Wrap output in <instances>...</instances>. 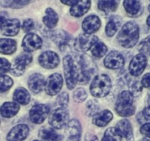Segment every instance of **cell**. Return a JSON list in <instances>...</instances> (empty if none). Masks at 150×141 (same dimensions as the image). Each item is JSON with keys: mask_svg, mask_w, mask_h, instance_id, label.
I'll list each match as a JSON object with an SVG mask.
<instances>
[{"mask_svg": "<svg viewBox=\"0 0 150 141\" xmlns=\"http://www.w3.org/2000/svg\"><path fill=\"white\" fill-rule=\"evenodd\" d=\"M139 39V27L134 21H128L122 27L117 35V41L120 45L130 48L137 43Z\"/></svg>", "mask_w": 150, "mask_h": 141, "instance_id": "cell-1", "label": "cell"}, {"mask_svg": "<svg viewBox=\"0 0 150 141\" xmlns=\"http://www.w3.org/2000/svg\"><path fill=\"white\" fill-rule=\"evenodd\" d=\"M63 69L67 88L73 90L79 80L80 68L72 56L67 55L64 57Z\"/></svg>", "mask_w": 150, "mask_h": 141, "instance_id": "cell-2", "label": "cell"}, {"mask_svg": "<svg viewBox=\"0 0 150 141\" xmlns=\"http://www.w3.org/2000/svg\"><path fill=\"white\" fill-rule=\"evenodd\" d=\"M115 110L117 114L122 117L133 115L136 111L133 95L128 90H124L119 95L116 102Z\"/></svg>", "mask_w": 150, "mask_h": 141, "instance_id": "cell-3", "label": "cell"}, {"mask_svg": "<svg viewBox=\"0 0 150 141\" xmlns=\"http://www.w3.org/2000/svg\"><path fill=\"white\" fill-rule=\"evenodd\" d=\"M80 69L79 81L81 85H86L98 70V66L92 57L85 54H82L80 57Z\"/></svg>", "mask_w": 150, "mask_h": 141, "instance_id": "cell-4", "label": "cell"}, {"mask_svg": "<svg viewBox=\"0 0 150 141\" xmlns=\"http://www.w3.org/2000/svg\"><path fill=\"white\" fill-rule=\"evenodd\" d=\"M111 88V80L106 74L95 76L90 85V93L94 97L103 98L109 93Z\"/></svg>", "mask_w": 150, "mask_h": 141, "instance_id": "cell-5", "label": "cell"}, {"mask_svg": "<svg viewBox=\"0 0 150 141\" xmlns=\"http://www.w3.org/2000/svg\"><path fill=\"white\" fill-rule=\"evenodd\" d=\"M32 61V55L30 53L21 54L10 64V73L16 76H21L24 73L26 66H29Z\"/></svg>", "mask_w": 150, "mask_h": 141, "instance_id": "cell-6", "label": "cell"}, {"mask_svg": "<svg viewBox=\"0 0 150 141\" xmlns=\"http://www.w3.org/2000/svg\"><path fill=\"white\" fill-rule=\"evenodd\" d=\"M69 122L68 110L64 107H59L52 112L48 118V123L56 129H61L67 126Z\"/></svg>", "mask_w": 150, "mask_h": 141, "instance_id": "cell-7", "label": "cell"}, {"mask_svg": "<svg viewBox=\"0 0 150 141\" xmlns=\"http://www.w3.org/2000/svg\"><path fill=\"white\" fill-rule=\"evenodd\" d=\"M98 41L99 38L96 35L86 33L81 34L75 41V48L79 51L86 52L92 46H94L98 42Z\"/></svg>", "mask_w": 150, "mask_h": 141, "instance_id": "cell-8", "label": "cell"}, {"mask_svg": "<svg viewBox=\"0 0 150 141\" xmlns=\"http://www.w3.org/2000/svg\"><path fill=\"white\" fill-rule=\"evenodd\" d=\"M63 86V78L59 73L51 74L45 83V93L48 95H55L59 93Z\"/></svg>", "mask_w": 150, "mask_h": 141, "instance_id": "cell-9", "label": "cell"}, {"mask_svg": "<svg viewBox=\"0 0 150 141\" xmlns=\"http://www.w3.org/2000/svg\"><path fill=\"white\" fill-rule=\"evenodd\" d=\"M50 112V107L45 104H40L33 106L29 111V118L32 123L40 124L44 122Z\"/></svg>", "mask_w": 150, "mask_h": 141, "instance_id": "cell-10", "label": "cell"}, {"mask_svg": "<svg viewBox=\"0 0 150 141\" xmlns=\"http://www.w3.org/2000/svg\"><path fill=\"white\" fill-rule=\"evenodd\" d=\"M147 63L146 57L142 54H139L135 56L130 63L129 71L133 76H139L144 70Z\"/></svg>", "mask_w": 150, "mask_h": 141, "instance_id": "cell-11", "label": "cell"}, {"mask_svg": "<svg viewBox=\"0 0 150 141\" xmlns=\"http://www.w3.org/2000/svg\"><path fill=\"white\" fill-rule=\"evenodd\" d=\"M42 41L39 35L34 33H29L23 38L22 41V47L26 52H32L41 48Z\"/></svg>", "mask_w": 150, "mask_h": 141, "instance_id": "cell-12", "label": "cell"}, {"mask_svg": "<svg viewBox=\"0 0 150 141\" xmlns=\"http://www.w3.org/2000/svg\"><path fill=\"white\" fill-rule=\"evenodd\" d=\"M38 62L40 65L45 68H54L59 64V57L54 51H47L40 55Z\"/></svg>", "mask_w": 150, "mask_h": 141, "instance_id": "cell-13", "label": "cell"}, {"mask_svg": "<svg viewBox=\"0 0 150 141\" xmlns=\"http://www.w3.org/2000/svg\"><path fill=\"white\" fill-rule=\"evenodd\" d=\"M104 66L109 69H120L124 66L125 59L117 51H111L104 60Z\"/></svg>", "mask_w": 150, "mask_h": 141, "instance_id": "cell-14", "label": "cell"}, {"mask_svg": "<svg viewBox=\"0 0 150 141\" xmlns=\"http://www.w3.org/2000/svg\"><path fill=\"white\" fill-rule=\"evenodd\" d=\"M50 38L52 40L53 42L55 43L60 49L62 51L68 44H70V41H72L71 35L67 32L62 29H57L53 30L50 32Z\"/></svg>", "mask_w": 150, "mask_h": 141, "instance_id": "cell-15", "label": "cell"}, {"mask_svg": "<svg viewBox=\"0 0 150 141\" xmlns=\"http://www.w3.org/2000/svg\"><path fill=\"white\" fill-rule=\"evenodd\" d=\"M21 23L17 19H7L0 26V34L4 36H16L19 32Z\"/></svg>", "mask_w": 150, "mask_h": 141, "instance_id": "cell-16", "label": "cell"}, {"mask_svg": "<svg viewBox=\"0 0 150 141\" xmlns=\"http://www.w3.org/2000/svg\"><path fill=\"white\" fill-rule=\"evenodd\" d=\"M66 141H80L81 135V126L78 120L73 119L68 122L66 126Z\"/></svg>", "mask_w": 150, "mask_h": 141, "instance_id": "cell-17", "label": "cell"}, {"mask_svg": "<svg viewBox=\"0 0 150 141\" xmlns=\"http://www.w3.org/2000/svg\"><path fill=\"white\" fill-rule=\"evenodd\" d=\"M29 129L26 124H19L14 126L7 135V141H23L28 137Z\"/></svg>", "mask_w": 150, "mask_h": 141, "instance_id": "cell-18", "label": "cell"}, {"mask_svg": "<svg viewBox=\"0 0 150 141\" xmlns=\"http://www.w3.org/2000/svg\"><path fill=\"white\" fill-rule=\"evenodd\" d=\"M101 26V21L98 16L95 15H91L87 16L82 22V29L85 33L92 34L98 32Z\"/></svg>", "mask_w": 150, "mask_h": 141, "instance_id": "cell-19", "label": "cell"}, {"mask_svg": "<svg viewBox=\"0 0 150 141\" xmlns=\"http://www.w3.org/2000/svg\"><path fill=\"white\" fill-rule=\"evenodd\" d=\"M45 78L38 73H33L29 76L27 85L29 90L34 93H39L45 88Z\"/></svg>", "mask_w": 150, "mask_h": 141, "instance_id": "cell-20", "label": "cell"}, {"mask_svg": "<svg viewBox=\"0 0 150 141\" xmlns=\"http://www.w3.org/2000/svg\"><path fill=\"white\" fill-rule=\"evenodd\" d=\"M113 119V114L110 110L99 112L93 116L92 123L99 127H104Z\"/></svg>", "mask_w": 150, "mask_h": 141, "instance_id": "cell-21", "label": "cell"}, {"mask_svg": "<svg viewBox=\"0 0 150 141\" xmlns=\"http://www.w3.org/2000/svg\"><path fill=\"white\" fill-rule=\"evenodd\" d=\"M91 1L88 0L84 1H78V2L72 6L70 10V14L74 17H81L83 16L90 9Z\"/></svg>", "mask_w": 150, "mask_h": 141, "instance_id": "cell-22", "label": "cell"}, {"mask_svg": "<svg viewBox=\"0 0 150 141\" xmlns=\"http://www.w3.org/2000/svg\"><path fill=\"white\" fill-rule=\"evenodd\" d=\"M39 137L42 141H61L62 137L55 129L44 126L39 131Z\"/></svg>", "mask_w": 150, "mask_h": 141, "instance_id": "cell-23", "label": "cell"}, {"mask_svg": "<svg viewBox=\"0 0 150 141\" xmlns=\"http://www.w3.org/2000/svg\"><path fill=\"white\" fill-rule=\"evenodd\" d=\"M20 107L16 102H5L0 107V113L1 116L6 118L13 117L18 113Z\"/></svg>", "mask_w": 150, "mask_h": 141, "instance_id": "cell-24", "label": "cell"}, {"mask_svg": "<svg viewBox=\"0 0 150 141\" xmlns=\"http://www.w3.org/2000/svg\"><path fill=\"white\" fill-rule=\"evenodd\" d=\"M116 129L120 132L122 136L126 138V140L133 139V132L130 122L127 119L120 120L116 126Z\"/></svg>", "mask_w": 150, "mask_h": 141, "instance_id": "cell-25", "label": "cell"}, {"mask_svg": "<svg viewBox=\"0 0 150 141\" xmlns=\"http://www.w3.org/2000/svg\"><path fill=\"white\" fill-rule=\"evenodd\" d=\"M121 25L122 19L120 16H111L105 26V35L108 37H113L120 29Z\"/></svg>", "mask_w": 150, "mask_h": 141, "instance_id": "cell-26", "label": "cell"}, {"mask_svg": "<svg viewBox=\"0 0 150 141\" xmlns=\"http://www.w3.org/2000/svg\"><path fill=\"white\" fill-rule=\"evenodd\" d=\"M17 49V43L15 40L10 38L0 39V53L3 54H13Z\"/></svg>", "mask_w": 150, "mask_h": 141, "instance_id": "cell-27", "label": "cell"}, {"mask_svg": "<svg viewBox=\"0 0 150 141\" xmlns=\"http://www.w3.org/2000/svg\"><path fill=\"white\" fill-rule=\"evenodd\" d=\"M58 20V15L56 13L55 10H54L51 7L47 8L45 10V16H44L42 19L44 24L49 29H52L57 26Z\"/></svg>", "mask_w": 150, "mask_h": 141, "instance_id": "cell-28", "label": "cell"}, {"mask_svg": "<svg viewBox=\"0 0 150 141\" xmlns=\"http://www.w3.org/2000/svg\"><path fill=\"white\" fill-rule=\"evenodd\" d=\"M13 100L22 105H26L30 101V94L24 88H18L14 91Z\"/></svg>", "mask_w": 150, "mask_h": 141, "instance_id": "cell-29", "label": "cell"}, {"mask_svg": "<svg viewBox=\"0 0 150 141\" xmlns=\"http://www.w3.org/2000/svg\"><path fill=\"white\" fill-rule=\"evenodd\" d=\"M126 12L130 16H136L142 10V3L136 0H126L123 2Z\"/></svg>", "mask_w": 150, "mask_h": 141, "instance_id": "cell-30", "label": "cell"}, {"mask_svg": "<svg viewBox=\"0 0 150 141\" xmlns=\"http://www.w3.org/2000/svg\"><path fill=\"white\" fill-rule=\"evenodd\" d=\"M118 4L119 1H115V0H108V1L103 0V1H99L98 3V8L106 14H109L116 11Z\"/></svg>", "mask_w": 150, "mask_h": 141, "instance_id": "cell-31", "label": "cell"}, {"mask_svg": "<svg viewBox=\"0 0 150 141\" xmlns=\"http://www.w3.org/2000/svg\"><path fill=\"white\" fill-rule=\"evenodd\" d=\"M122 136L116 127H110L104 133L101 141H122Z\"/></svg>", "mask_w": 150, "mask_h": 141, "instance_id": "cell-32", "label": "cell"}, {"mask_svg": "<svg viewBox=\"0 0 150 141\" xmlns=\"http://www.w3.org/2000/svg\"><path fill=\"white\" fill-rule=\"evenodd\" d=\"M107 51H108V48H107L106 45L103 42L98 41L92 48V54L95 57L100 59L104 57L106 54Z\"/></svg>", "mask_w": 150, "mask_h": 141, "instance_id": "cell-33", "label": "cell"}, {"mask_svg": "<svg viewBox=\"0 0 150 141\" xmlns=\"http://www.w3.org/2000/svg\"><path fill=\"white\" fill-rule=\"evenodd\" d=\"M99 104L96 100H89L86 104V112L88 116H94L99 113Z\"/></svg>", "mask_w": 150, "mask_h": 141, "instance_id": "cell-34", "label": "cell"}, {"mask_svg": "<svg viewBox=\"0 0 150 141\" xmlns=\"http://www.w3.org/2000/svg\"><path fill=\"white\" fill-rule=\"evenodd\" d=\"M29 1L20 0V1H0V4L3 7H11V8H21L26 4H29Z\"/></svg>", "mask_w": 150, "mask_h": 141, "instance_id": "cell-35", "label": "cell"}, {"mask_svg": "<svg viewBox=\"0 0 150 141\" xmlns=\"http://www.w3.org/2000/svg\"><path fill=\"white\" fill-rule=\"evenodd\" d=\"M13 85V81L10 76L6 75L0 76V93L8 90Z\"/></svg>", "mask_w": 150, "mask_h": 141, "instance_id": "cell-36", "label": "cell"}, {"mask_svg": "<svg viewBox=\"0 0 150 141\" xmlns=\"http://www.w3.org/2000/svg\"><path fill=\"white\" fill-rule=\"evenodd\" d=\"M87 98V93L83 88H76L73 92V98L74 101L78 103L83 102Z\"/></svg>", "mask_w": 150, "mask_h": 141, "instance_id": "cell-37", "label": "cell"}, {"mask_svg": "<svg viewBox=\"0 0 150 141\" xmlns=\"http://www.w3.org/2000/svg\"><path fill=\"white\" fill-rule=\"evenodd\" d=\"M142 89H143V87H142V84L137 80L132 82L131 85H130V92L131 93L133 97L139 96L141 93L142 92Z\"/></svg>", "mask_w": 150, "mask_h": 141, "instance_id": "cell-38", "label": "cell"}, {"mask_svg": "<svg viewBox=\"0 0 150 141\" xmlns=\"http://www.w3.org/2000/svg\"><path fill=\"white\" fill-rule=\"evenodd\" d=\"M57 103L61 107L66 108L69 103V95L66 92H62L58 95L57 98Z\"/></svg>", "mask_w": 150, "mask_h": 141, "instance_id": "cell-39", "label": "cell"}, {"mask_svg": "<svg viewBox=\"0 0 150 141\" xmlns=\"http://www.w3.org/2000/svg\"><path fill=\"white\" fill-rule=\"evenodd\" d=\"M10 69V63L4 57H0V74L7 73Z\"/></svg>", "mask_w": 150, "mask_h": 141, "instance_id": "cell-40", "label": "cell"}, {"mask_svg": "<svg viewBox=\"0 0 150 141\" xmlns=\"http://www.w3.org/2000/svg\"><path fill=\"white\" fill-rule=\"evenodd\" d=\"M21 27L22 29H23L24 32H29V31L32 30V29H34V27H35V21H34V20H32V19H26L25 21H23Z\"/></svg>", "mask_w": 150, "mask_h": 141, "instance_id": "cell-41", "label": "cell"}, {"mask_svg": "<svg viewBox=\"0 0 150 141\" xmlns=\"http://www.w3.org/2000/svg\"><path fill=\"white\" fill-rule=\"evenodd\" d=\"M139 49V51L141 52V54L144 55L145 57H148V56L150 55L149 44L146 41H144L143 42L141 43Z\"/></svg>", "mask_w": 150, "mask_h": 141, "instance_id": "cell-42", "label": "cell"}, {"mask_svg": "<svg viewBox=\"0 0 150 141\" xmlns=\"http://www.w3.org/2000/svg\"><path fill=\"white\" fill-rule=\"evenodd\" d=\"M140 132L143 135H144L145 137L150 138V123H144V124L141 127Z\"/></svg>", "mask_w": 150, "mask_h": 141, "instance_id": "cell-43", "label": "cell"}, {"mask_svg": "<svg viewBox=\"0 0 150 141\" xmlns=\"http://www.w3.org/2000/svg\"><path fill=\"white\" fill-rule=\"evenodd\" d=\"M140 115H142V118H143L144 121L150 120V102H149V105L145 107L144 110Z\"/></svg>", "mask_w": 150, "mask_h": 141, "instance_id": "cell-44", "label": "cell"}, {"mask_svg": "<svg viewBox=\"0 0 150 141\" xmlns=\"http://www.w3.org/2000/svg\"><path fill=\"white\" fill-rule=\"evenodd\" d=\"M142 87L146 88H150V73H147L143 76L141 82Z\"/></svg>", "mask_w": 150, "mask_h": 141, "instance_id": "cell-45", "label": "cell"}, {"mask_svg": "<svg viewBox=\"0 0 150 141\" xmlns=\"http://www.w3.org/2000/svg\"><path fill=\"white\" fill-rule=\"evenodd\" d=\"M7 13L6 12H0V26L7 20Z\"/></svg>", "mask_w": 150, "mask_h": 141, "instance_id": "cell-46", "label": "cell"}, {"mask_svg": "<svg viewBox=\"0 0 150 141\" xmlns=\"http://www.w3.org/2000/svg\"><path fill=\"white\" fill-rule=\"evenodd\" d=\"M61 2L62 3V4H66V5L67 6H73L74 4H76V3L78 2V0H65V1H61Z\"/></svg>", "mask_w": 150, "mask_h": 141, "instance_id": "cell-47", "label": "cell"}, {"mask_svg": "<svg viewBox=\"0 0 150 141\" xmlns=\"http://www.w3.org/2000/svg\"><path fill=\"white\" fill-rule=\"evenodd\" d=\"M146 24H147L148 26H149L150 27V15L149 16H148L147 19H146Z\"/></svg>", "mask_w": 150, "mask_h": 141, "instance_id": "cell-48", "label": "cell"}, {"mask_svg": "<svg viewBox=\"0 0 150 141\" xmlns=\"http://www.w3.org/2000/svg\"><path fill=\"white\" fill-rule=\"evenodd\" d=\"M90 141H99V140H98V138L96 136H94L93 138H92Z\"/></svg>", "mask_w": 150, "mask_h": 141, "instance_id": "cell-49", "label": "cell"}, {"mask_svg": "<svg viewBox=\"0 0 150 141\" xmlns=\"http://www.w3.org/2000/svg\"><path fill=\"white\" fill-rule=\"evenodd\" d=\"M139 141H150L149 140H148L147 138H143V139H141Z\"/></svg>", "mask_w": 150, "mask_h": 141, "instance_id": "cell-50", "label": "cell"}, {"mask_svg": "<svg viewBox=\"0 0 150 141\" xmlns=\"http://www.w3.org/2000/svg\"><path fill=\"white\" fill-rule=\"evenodd\" d=\"M148 10H149V11L150 12V4L149 5V7H148Z\"/></svg>", "mask_w": 150, "mask_h": 141, "instance_id": "cell-51", "label": "cell"}, {"mask_svg": "<svg viewBox=\"0 0 150 141\" xmlns=\"http://www.w3.org/2000/svg\"><path fill=\"white\" fill-rule=\"evenodd\" d=\"M33 141H41V140H33Z\"/></svg>", "mask_w": 150, "mask_h": 141, "instance_id": "cell-52", "label": "cell"}, {"mask_svg": "<svg viewBox=\"0 0 150 141\" xmlns=\"http://www.w3.org/2000/svg\"><path fill=\"white\" fill-rule=\"evenodd\" d=\"M149 102H150V96H149Z\"/></svg>", "mask_w": 150, "mask_h": 141, "instance_id": "cell-53", "label": "cell"}]
</instances>
